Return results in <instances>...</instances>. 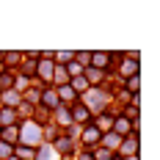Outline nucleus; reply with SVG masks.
<instances>
[{
	"mask_svg": "<svg viewBox=\"0 0 160 160\" xmlns=\"http://www.w3.org/2000/svg\"><path fill=\"white\" fill-rule=\"evenodd\" d=\"M19 141H22V146L39 144V141H42V127L33 124V122H22V124H19Z\"/></svg>",
	"mask_w": 160,
	"mask_h": 160,
	"instance_id": "nucleus-1",
	"label": "nucleus"
},
{
	"mask_svg": "<svg viewBox=\"0 0 160 160\" xmlns=\"http://www.w3.org/2000/svg\"><path fill=\"white\" fill-rule=\"evenodd\" d=\"M86 102H88V113H105V102H108V97H105V88H88V94H86Z\"/></svg>",
	"mask_w": 160,
	"mask_h": 160,
	"instance_id": "nucleus-2",
	"label": "nucleus"
},
{
	"mask_svg": "<svg viewBox=\"0 0 160 160\" xmlns=\"http://www.w3.org/2000/svg\"><path fill=\"white\" fill-rule=\"evenodd\" d=\"M119 72H122V78L127 80L132 75H138V52H132L130 58H122V66H119Z\"/></svg>",
	"mask_w": 160,
	"mask_h": 160,
	"instance_id": "nucleus-3",
	"label": "nucleus"
},
{
	"mask_svg": "<svg viewBox=\"0 0 160 160\" xmlns=\"http://www.w3.org/2000/svg\"><path fill=\"white\" fill-rule=\"evenodd\" d=\"M119 155H122V158H132V155H138V135H127V138H122V144H119Z\"/></svg>",
	"mask_w": 160,
	"mask_h": 160,
	"instance_id": "nucleus-4",
	"label": "nucleus"
},
{
	"mask_svg": "<svg viewBox=\"0 0 160 160\" xmlns=\"http://www.w3.org/2000/svg\"><path fill=\"white\" fill-rule=\"evenodd\" d=\"M52 69H55V64L42 58V61L36 64V80H42V83H47V86H50V80H52Z\"/></svg>",
	"mask_w": 160,
	"mask_h": 160,
	"instance_id": "nucleus-5",
	"label": "nucleus"
},
{
	"mask_svg": "<svg viewBox=\"0 0 160 160\" xmlns=\"http://www.w3.org/2000/svg\"><path fill=\"white\" fill-rule=\"evenodd\" d=\"M94 69H99V72H108V66H111V52H91V64Z\"/></svg>",
	"mask_w": 160,
	"mask_h": 160,
	"instance_id": "nucleus-6",
	"label": "nucleus"
},
{
	"mask_svg": "<svg viewBox=\"0 0 160 160\" xmlns=\"http://www.w3.org/2000/svg\"><path fill=\"white\" fill-rule=\"evenodd\" d=\"M39 102H44L42 108H47V111H55V108H61V99H58V94L52 91V88H44L42 91V99Z\"/></svg>",
	"mask_w": 160,
	"mask_h": 160,
	"instance_id": "nucleus-7",
	"label": "nucleus"
},
{
	"mask_svg": "<svg viewBox=\"0 0 160 160\" xmlns=\"http://www.w3.org/2000/svg\"><path fill=\"white\" fill-rule=\"evenodd\" d=\"M14 124H19L17 111H11V108H0V130L3 127H14Z\"/></svg>",
	"mask_w": 160,
	"mask_h": 160,
	"instance_id": "nucleus-8",
	"label": "nucleus"
},
{
	"mask_svg": "<svg viewBox=\"0 0 160 160\" xmlns=\"http://www.w3.org/2000/svg\"><path fill=\"white\" fill-rule=\"evenodd\" d=\"M0 61L6 66V72H11L14 66L22 64V52H0Z\"/></svg>",
	"mask_w": 160,
	"mask_h": 160,
	"instance_id": "nucleus-9",
	"label": "nucleus"
},
{
	"mask_svg": "<svg viewBox=\"0 0 160 160\" xmlns=\"http://www.w3.org/2000/svg\"><path fill=\"white\" fill-rule=\"evenodd\" d=\"M72 149H75V144H72V138H66V135H61V138H55V146H52V152H58L61 158H64V155H72Z\"/></svg>",
	"mask_w": 160,
	"mask_h": 160,
	"instance_id": "nucleus-10",
	"label": "nucleus"
},
{
	"mask_svg": "<svg viewBox=\"0 0 160 160\" xmlns=\"http://www.w3.org/2000/svg\"><path fill=\"white\" fill-rule=\"evenodd\" d=\"M99 138H102V132H99L94 124H88L86 130H80V141H83V144H97Z\"/></svg>",
	"mask_w": 160,
	"mask_h": 160,
	"instance_id": "nucleus-11",
	"label": "nucleus"
},
{
	"mask_svg": "<svg viewBox=\"0 0 160 160\" xmlns=\"http://www.w3.org/2000/svg\"><path fill=\"white\" fill-rule=\"evenodd\" d=\"M83 78H86V83L91 86V83H102L105 86V72H99V69H94V66H88V69H83Z\"/></svg>",
	"mask_w": 160,
	"mask_h": 160,
	"instance_id": "nucleus-12",
	"label": "nucleus"
},
{
	"mask_svg": "<svg viewBox=\"0 0 160 160\" xmlns=\"http://www.w3.org/2000/svg\"><path fill=\"white\" fill-rule=\"evenodd\" d=\"M0 141H6V144L14 146V141H19V124H14V127H3L0 130Z\"/></svg>",
	"mask_w": 160,
	"mask_h": 160,
	"instance_id": "nucleus-13",
	"label": "nucleus"
},
{
	"mask_svg": "<svg viewBox=\"0 0 160 160\" xmlns=\"http://www.w3.org/2000/svg\"><path fill=\"white\" fill-rule=\"evenodd\" d=\"M3 102H6L3 108H11V111H14L17 105L22 102V97H19V91H14V88H8V91H3Z\"/></svg>",
	"mask_w": 160,
	"mask_h": 160,
	"instance_id": "nucleus-14",
	"label": "nucleus"
},
{
	"mask_svg": "<svg viewBox=\"0 0 160 160\" xmlns=\"http://www.w3.org/2000/svg\"><path fill=\"white\" fill-rule=\"evenodd\" d=\"M113 119H116V116H105V113H99V116H97V124H94V127L99 130V132H102V130H105V132H111Z\"/></svg>",
	"mask_w": 160,
	"mask_h": 160,
	"instance_id": "nucleus-15",
	"label": "nucleus"
},
{
	"mask_svg": "<svg viewBox=\"0 0 160 160\" xmlns=\"http://www.w3.org/2000/svg\"><path fill=\"white\" fill-rule=\"evenodd\" d=\"M99 141L105 144V149H111V152H113V149H119V144H122V138H119L116 132H105V135H102Z\"/></svg>",
	"mask_w": 160,
	"mask_h": 160,
	"instance_id": "nucleus-16",
	"label": "nucleus"
},
{
	"mask_svg": "<svg viewBox=\"0 0 160 160\" xmlns=\"http://www.w3.org/2000/svg\"><path fill=\"white\" fill-rule=\"evenodd\" d=\"M52 80L58 83V86H69V75H66V66H55L52 69ZM55 86V88H58Z\"/></svg>",
	"mask_w": 160,
	"mask_h": 160,
	"instance_id": "nucleus-17",
	"label": "nucleus"
},
{
	"mask_svg": "<svg viewBox=\"0 0 160 160\" xmlns=\"http://www.w3.org/2000/svg\"><path fill=\"white\" fill-rule=\"evenodd\" d=\"M14 152H17V155H14L17 160H36V152H33V146H17Z\"/></svg>",
	"mask_w": 160,
	"mask_h": 160,
	"instance_id": "nucleus-18",
	"label": "nucleus"
},
{
	"mask_svg": "<svg viewBox=\"0 0 160 160\" xmlns=\"http://www.w3.org/2000/svg\"><path fill=\"white\" fill-rule=\"evenodd\" d=\"M69 113H72V119H75V122H91V113L86 111V108H80V105H75Z\"/></svg>",
	"mask_w": 160,
	"mask_h": 160,
	"instance_id": "nucleus-19",
	"label": "nucleus"
},
{
	"mask_svg": "<svg viewBox=\"0 0 160 160\" xmlns=\"http://www.w3.org/2000/svg\"><path fill=\"white\" fill-rule=\"evenodd\" d=\"M14 72H3L0 75V91H8V88H14Z\"/></svg>",
	"mask_w": 160,
	"mask_h": 160,
	"instance_id": "nucleus-20",
	"label": "nucleus"
},
{
	"mask_svg": "<svg viewBox=\"0 0 160 160\" xmlns=\"http://www.w3.org/2000/svg\"><path fill=\"white\" fill-rule=\"evenodd\" d=\"M124 88H127L130 94H138V88H141V78H138V75L127 78V80H124Z\"/></svg>",
	"mask_w": 160,
	"mask_h": 160,
	"instance_id": "nucleus-21",
	"label": "nucleus"
},
{
	"mask_svg": "<svg viewBox=\"0 0 160 160\" xmlns=\"http://www.w3.org/2000/svg\"><path fill=\"white\" fill-rule=\"evenodd\" d=\"M75 64L83 66V69H88V64H91V52H75Z\"/></svg>",
	"mask_w": 160,
	"mask_h": 160,
	"instance_id": "nucleus-22",
	"label": "nucleus"
},
{
	"mask_svg": "<svg viewBox=\"0 0 160 160\" xmlns=\"http://www.w3.org/2000/svg\"><path fill=\"white\" fill-rule=\"evenodd\" d=\"M55 119L64 122V124H72V113H69V108H55Z\"/></svg>",
	"mask_w": 160,
	"mask_h": 160,
	"instance_id": "nucleus-23",
	"label": "nucleus"
},
{
	"mask_svg": "<svg viewBox=\"0 0 160 160\" xmlns=\"http://www.w3.org/2000/svg\"><path fill=\"white\" fill-rule=\"evenodd\" d=\"M116 155H113L111 149H97L94 155H91V160H113Z\"/></svg>",
	"mask_w": 160,
	"mask_h": 160,
	"instance_id": "nucleus-24",
	"label": "nucleus"
},
{
	"mask_svg": "<svg viewBox=\"0 0 160 160\" xmlns=\"http://www.w3.org/2000/svg\"><path fill=\"white\" fill-rule=\"evenodd\" d=\"M11 155H14V146L6 144V141H0V160H8Z\"/></svg>",
	"mask_w": 160,
	"mask_h": 160,
	"instance_id": "nucleus-25",
	"label": "nucleus"
},
{
	"mask_svg": "<svg viewBox=\"0 0 160 160\" xmlns=\"http://www.w3.org/2000/svg\"><path fill=\"white\" fill-rule=\"evenodd\" d=\"M39 99H42V88H33V91H28V94H25V99H22V102L33 105V102H39Z\"/></svg>",
	"mask_w": 160,
	"mask_h": 160,
	"instance_id": "nucleus-26",
	"label": "nucleus"
},
{
	"mask_svg": "<svg viewBox=\"0 0 160 160\" xmlns=\"http://www.w3.org/2000/svg\"><path fill=\"white\" fill-rule=\"evenodd\" d=\"M36 160H52V146H42L39 155H36Z\"/></svg>",
	"mask_w": 160,
	"mask_h": 160,
	"instance_id": "nucleus-27",
	"label": "nucleus"
},
{
	"mask_svg": "<svg viewBox=\"0 0 160 160\" xmlns=\"http://www.w3.org/2000/svg\"><path fill=\"white\" fill-rule=\"evenodd\" d=\"M17 111L22 113V116H33V105H28V102H19V108Z\"/></svg>",
	"mask_w": 160,
	"mask_h": 160,
	"instance_id": "nucleus-28",
	"label": "nucleus"
},
{
	"mask_svg": "<svg viewBox=\"0 0 160 160\" xmlns=\"http://www.w3.org/2000/svg\"><path fill=\"white\" fill-rule=\"evenodd\" d=\"M3 72H6V66H3V61H0V75H3Z\"/></svg>",
	"mask_w": 160,
	"mask_h": 160,
	"instance_id": "nucleus-29",
	"label": "nucleus"
},
{
	"mask_svg": "<svg viewBox=\"0 0 160 160\" xmlns=\"http://www.w3.org/2000/svg\"><path fill=\"white\" fill-rule=\"evenodd\" d=\"M80 160H91V155H83V158H80Z\"/></svg>",
	"mask_w": 160,
	"mask_h": 160,
	"instance_id": "nucleus-30",
	"label": "nucleus"
},
{
	"mask_svg": "<svg viewBox=\"0 0 160 160\" xmlns=\"http://www.w3.org/2000/svg\"><path fill=\"white\" fill-rule=\"evenodd\" d=\"M61 160H72V155H64V158H61Z\"/></svg>",
	"mask_w": 160,
	"mask_h": 160,
	"instance_id": "nucleus-31",
	"label": "nucleus"
},
{
	"mask_svg": "<svg viewBox=\"0 0 160 160\" xmlns=\"http://www.w3.org/2000/svg\"><path fill=\"white\" fill-rule=\"evenodd\" d=\"M8 160H17V158H14V155H11V158H8Z\"/></svg>",
	"mask_w": 160,
	"mask_h": 160,
	"instance_id": "nucleus-32",
	"label": "nucleus"
},
{
	"mask_svg": "<svg viewBox=\"0 0 160 160\" xmlns=\"http://www.w3.org/2000/svg\"><path fill=\"white\" fill-rule=\"evenodd\" d=\"M113 160H122V158H113Z\"/></svg>",
	"mask_w": 160,
	"mask_h": 160,
	"instance_id": "nucleus-33",
	"label": "nucleus"
}]
</instances>
